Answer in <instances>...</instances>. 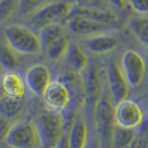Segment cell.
Wrapping results in <instances>:
<instances>
[{"label":"cell","instance_id":"obj_1","mask_svg":"<svg viewBox=\"0 0 148 148\" xmlns=\"http://www.w3.org/2000/svg\"><path fill=\"white\" fill-rule=\"evenodd\" d=\"M94 126L101 148H112V135L116 126L115 104L108 91L106 75L102 95L96 106Z\"/></svg>","mask_w":148,"mask_h":148},{"label":"cell","instance_id":"obj_2","mask_svg":"<svg viewBox=\"0 0 148 148\" xmlns=\"http://www.w3.org/2000/svg\"><path fill=\"white\" fill-rule=\"evenodd\" d=\"M42 148H56L68 128L65 115L46 108L34 120Z\"/></svg>","mask_w":148,"mask_h":148},{"label":"cell","instance_id":"obj_3","mask_svg":"<svg viewBox=\"0 0 148 148\" xmlns=\"http://www.w3.org/2000/svg\"><path fill=\"white\" fill-rule=\"evenodd\" d=\"M83 81V106L84 114L90 124H94L96 106L103 90L105 75L102 73L98 63L90 60L87 69L82 74Z\"/></svg>","mask_w":148,"mask_h":148},{"label":"cell","instance_id":"obj_4","mask_svg":"<svg viewBox=\"0 0 148 148\" xmlns=\"http://www.w3.org/2000/svg\"><path fill=\"white\" fill-rule=\"evenodd\" d=\"M5 40L18 54L35 56L42 54L38 32L21 24L8 25L4 32Z\"/></svg>","mask_w":148,"mask_h":148},{"label":"cell","instance_id":"obj_5","mask_svg":"<svg viewBox=\"0 0 148 148\" xmlns=\"http://www.w3.org/2000/svg\"><path fill=\"white\" fill-rule=\"evenodd\" d=\"M4 142L10 148H38L41 146L36 124L30 119L14 121Z\"/></svg>","mask_w":148,"mask_h":148},{"label":"cell","instance_id":"obj_6","mask_svg":"<svg viewBox=\"0 0 148 148\" xmlns=\"http://www.w3.org/2000/svg\"><path fill=\"white\" fill-rule=\"evenodd\" d=\"M73 8L72 3L69 1L49 2L32 14L30 18V24L39 32L47 25L60 23L64 20H68Z\"/></svg>","mask_w":148,"mask_h":148},{"label":"cell","instance_id":"obj_7","mask_svg":"<svg viewBox=\"0 0 148 148\" xmlns=\"http://www.w3.org/2000/svg\"><path fill=\"white\" fill-rule=\"evenodd\" d=\"M43 99L47 108L65 114L71 108L74 102V95L66 81L57 79L52 80L46 88Z\"/></svg>","mask_w":148,"mask_h":148},{"label":"cell","instance_id":"obj_8","mask_svg":"<svg viewBox=\"0 0 148 148\" xmlns=\"http://www.w3.org/2000/svg\"><path fill=\"white\" fill-rule=\"evenodd\" d=\"M146 118L145 110L134 99H125L115 106L116 124L123 128L137 130Z\"/></svg>","mask_w":148,"mask_h":148},{"label":"cell","instance_id":"obj_9","mask_svg":"<svg viewBox=\"0 0 148 148\" xmlns=\"http://www.w3.org/2000/svg\"><path fill=\"white\" fill-rule=\"evenodd\" d=\"M106 80L115 106L128 98L130 85L124 76L121 66L116 59H110L108 63Z\"/></svg>","mask_w":148,"mask_h":148},{"label":"cell","instance_id":"obj_10","mask_svg":"<svg viewBox=\"0 0 148 148\" xmlns=\"http://www.w3.org/2000/svg\"><path fill=\"white\" fill-rule=\"evenodd\" d=\"M120 66L130 87L136 88L141 85L146 73V62L140 53L133 50L126 51Z\"/></svg>","mask_w":148,"mask_h":148},{"label":"cell","instance_id":"obj_11","mask_svg":"<svg viewBox=\"0 0 148 148\" xmlns=\"http://www.w3.org/2000/svg\"><path fill=\"white\" fill-rule=\"evenodd\" d=\"M24 79L28 90L37 96L43 97L46 88L52 82V72L48 66L36 63L27 69Z\"/></svg>","mask_w":148,"mask_h":148},{"label":"cell","instance_id":"obj_12","mask_svg":"<svg viewBox=\"0 0 148 148\" xmlns=\"http://www.w3.org/2000/svg\"><path fill=\"white\" fill-rule=\"evenodd\" d=\"M90 123L84 112L74 115L72 122L68 130L69 148H85L89 143L91 132Z\"/></svg>","mask_w":148,"mask_h":148},{"label":"cell","instance_id":"obj_13","mask_svg":"<svg viewBox=\"0 0 148 148\" xmlns=\"http://www.w3.org/2000/svg\"><path fill=\"white\" fill-rule=\"evenodd\" d=\"M0 91L4 96L24 100L28 91L24 77L15 69L4 71L0 78Z\"/></svg>","mask_w":148,"mask_h":148},{"label":"cell","instance_id":"obj_14","mask_svg":"<svg viewBox=\"0 0 148 148\" xmlns=\"http://www.w3.org/2000/svg\"><path fill=\"white\" fill-rule=\"evenodd\" d=\"M108 26L105 23L82 16L69 17L67 21L68 29L78 35H95L100 32L106 31Z\"/></svg>","mask_w":148,"mask_h":148},{"label":"cell","instance_id":"obj_15","mask_svg":"<svg viewBox=\"0 0 148 148\" xmlns=\"http://www.w3.org/2000/svg\"><path fill=\"white\" fill-rule=\"evenodd\" d=\"M64 59L66 61L69 71L79 74V75H82L84 72L90 62L87 55L81 46L78 44L71 43V42L69 45Z\"/></svg>","mask_w":148,"mask_h":148},{"label":"cell","instance_id":"obj_16","mask_svg":"<svg viewBox=\"0 0 148 148\" xmlns=\"http://www.w3.org/2000/svg\"><path fill=\"white\" fill-rule=\"evenodd\" d=\"M85 47L94 54H106L118 48L119 40L108 34H95L82 41Z\"/></svg>","mask_w":148,"mask_h":148},{"label":"cell","instance_id":"obj_17","mask_svg":"<svg viewBox=\"0 0 148 148\" xmlns=\"http://www.w3.org/2000/svg\"><path fill=\"white\" fill-rule=\"evenodd\" d=\"M72 16L86 17L108 25H111L118 21L117 14H115L111 10H108V9H105L102 8H90L82 6L73 8V10L69 17Z\"/></svg>","mask_w":148,"mask_h":148},{"label":"cell","instance_id":"obj_18","mask_svg":"<svg viewBox=\"0 0 148 148\" xmlns=\"http://www.w3.org/2000/svg\"><path fill=\"white\" fill-rule=\"evenodd\" d=\"M71 41L69 40L67 34L59 37L56 41H54L47 48H46L43 54L45 56L47 59L53 62H58L59 60L64 59L67 54L69 45Z\"/></svg>","mask_w":148,"mask_h":148},{"label":"cell","instance_id":"obj_19","mask_svg":"<svg viewBox=\"0 0 148 148\" xmlns=\"http://www.w3.org/2000/svg\"><path fill=\"white\" fill-rule=\"evenodd\" d=\"M41 45H42V54L48 46L59 37L66 34V31L61 23H55L44 27L38 32Z\"/></svg>","mask_w":148,"mask_h":148},{"label":"cell","instance_id":"obj_20","mask_svg":"<svg viewBox=\"0 0 148 148\" xmlns=\"http://www.w3.org/2000/svg\"><path fill=\"white\" fill-rule=\"evenodd\" d=\"M23 101L24 100L2 96L0 98V113L13 120L24 111L25 104Z\"/></svg>","mask_w":148,"mask_h":148},{"label":"cell","instance_id":"obj_21","mask_svg":"<svg viewBox=\"0 0 148 148\" xmlns=\"http://www.w3.org/2000/svg\"><path fill=\"white\" fill-rule=\"evenodd\" d=\"M20 63L18 53L9 46L7 41L0 42V65L5 71H14L20 66Z\"/></svg>","mask_w":148,"mask_h":148},{"label":"cell","instance_id":"obj_22","mask_svg":"<svg viewBox=\"0 0 148 148\" xmlns=\"http://www.w3.org/2000/svg\"><path fill=\"white\" fill-rule=\"evenodd\" d=\"M135 134L136 130L123 128L116 124L112 135V148H127Z\"/></svg>","mask_w":148,"mask_h":148},{"label":"cell","instance_id":"obj_23","mask_svg":"<svg viewBox=\"0 0 148 148\" xmlns=\"http://www.w3.org/2000/svg\"><path fill=\"white\" fill-rule=\"evenodd\" d=\"M49 2L50 0H18L17 12L21 17L32 16Z\"/></svg>","mask_w":148,"mask_h":148},{"label":"cell","instance_id":"obj_24","mask_svg":"<svg viewBox=\"0 0 148 148\" xmlns=\"http://www.w3.org/2000/svg\"><path fill=\"white\" fill-rule=\"evenodd\" d=\"M130 27L137 38L148 45V18H134L130 22Z\"/></svg>","mask_w":148,"mask_h":148},{"label":"cell","instance_id":"obj_25","mask_svg":"<svg viewBox=\"0 0 148 148\" xmlns=\"http://www.w3.org/2000/svg\"><path fill=\"white\" fill-rule=\"evenodd\" d=\"M127 148H148V117L136 130L135 136Z\"/></svg>","mask_w":148,"mask_h":148},{"label":"cell","instance_id":"obj_26","mask_svg":"<svg viewBox=\"0 0 148 148\" xmlns=\"http://www.w3.org/2000/svg\"><path fill=\"white\" fill-rule=\"evenodd\" d=\"M18 0H2L0 2V24L6 22L18 9Z\"/></svg>","mask_w":148,"mask_h":148},{"label":"cell","instance_id":"obj_27","mask_svg":"<svg viewBox=\"0 0 148 148\" xmlns=\"http://www.w3.org/2000/svg\"><path fill=\"white\" fill-rule=\"evenodd\" d=\"M14 121L0 113V141H4Z\"/></svg>","mask_w":148,"mask_h":148},{"label":"cell","instance_id":"obj_28","mask_svg":"<svg viewBox=\"0 0 148 148\" xmlns=\"http://www.w3.org/2000/svg\"><path fill=\"white\" fill-rule=\"evenodd\" d=\"M134 11L140 14H148V0H130Z\"/></svg>","mask_w":148,"mask_h":148},{"label":"cell","instance_id":"obj_29","mask_svg":"<svg viewBox=\"0 0 148 148\" xmlns=\"http://www.w3.org/2000/svg\"><path fill=\"white\" fill-rule=\"evenodd\" d=\"M85 148H101V145L96 134H94V135L91 134L89 143H88V145Z\"/></svg>","mask_w":148,"mask_h":148},{"label":"cell","instance_id":"obj_30","mask_svg":"<svg viewBox=\"0 0 148 148\" xmlns=\"http://www.w3.org/2000/svg\"><path fill=\"white\" fill-rule=\"evenodd\" d=\"M111 6H113L115 8L121 10L125 8V0H106Z\"/></svg>","mask_w":148,"mask_h":148},{"label":"cell","instance_id":"obj_31","mask_svg":"<svg viewBox=\"0 0 148 148\" xmlns=\"http://www.w3.org/2000/svg\"><path fill=\"white\" fill-rule=\"evenodd\" d=\"M4 71H5V69L0 65V78L2 77V75H3V73H4Z\"/></svg>","mask_w":148,"mask_h":148},{"label":"cell","instance_id":"obj_32","mask_svg":"<svg viewBox=\"0 0 148 148\" xmlns=\"http://www.w3.org/2000/svg\"><path fill=\"white\" fill-rule=\"evenodd\" d=\"M1 1H2V0H0V2H1Z\"/></svg>","mask_w":148,"mask_h":148}]
</instances>
